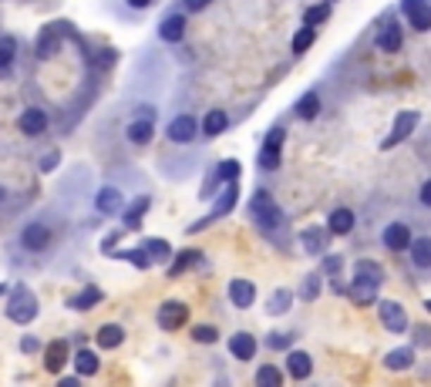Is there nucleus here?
Returning a JSON list of instances; mask_svg holds the SVG:
<instances>
[{"mask_svg": "<svg viewBox=\"0 0 431 387\" xmlns=\"http://www.w3.org/2000/svg\"><path fill=\"white\" fill-rule=\"evenodd\" d=\"M249 212H253V219H256V226H260L263 232H273L283 222V212H280V205L273 202V196L270 192H253V199H249Z\"/></svg>", "mask_w": 431, "mask_h": 387, "instance_id": "nucleus-1", "label": "nucleus"}, {"mask_svg": "<svg viewBox=\"0 0 431 387\" xmlns=\"http://www.w3.org/2000/svg\"><path fill=\"white\" fill-rule=\"evenodd\" d=\"M7 317H11L14 324H31L34 317H37V296H34L27 286L17 283L11 300H7Z\"/></svg>", "mask_w": 431, "mask_h": 387, "instance_id": "nucleus-2", "label": "nucleus"}, {"mask_svg": "<svg viewBox=\"0 0 431 387\" xmlns=\"http://www.w3.org/2000/svg\"><path fill=\"white\" fill-rule=\"evenodd\" d=\"M155 320H158V326H162V330H179V326H185V320H189V307H185V303H179V300H169V303H162V307H158V317H155Z\"/></svg>", "mask_w": 431, "mask_h": 387, "instance_id": "nucleus-3", "label": "nucleus"}, {"mask_svg": "<svg viewBox=\"0 0 431 387\" xmlns=\"http://www.w3.org/2000/svg\"><path fill=\"white\" fill-rule=\"evenodd\" d=\"M377 310H381V324L391 330V334H404L408 330V313H404V307L401 303H394V300H381L377 303Z\"/></svg>", "mask_w": 431, "mask_h": 387, "instance_id": "nucleus-4", "label": "nucleus"}, {"mask_svg": "<svg viewBox=\"0 0 431 387\" xmlns=\"http://www.w3.org/2000/svg\"><path fill=\"white\" fill-rule=\"evenodd\" d=\"M401 11L411 20L415 31H431V4L428 0H401Z\"/></svg>", "mask_w": 431, "mask_h": 387, "instance_id": "nucleus-5", "label": "nucleus"}, {"mask_svg": "<svg viewBox=\"0 0 431 387\" xmlns=\"http://www.w3.org/2000/svg\"><path fill=\"white\" fill-rule=\"evenodd\" d=\"M20 246L27 249V253H41V249H47L51 246V229H47L44 222L24 226V232H20Z\"/></svg>", "mask_w": 431, "mask_h": 387, "instance_id": "nucleus-6", "label": "nucleus"}, {"mask_svg": "<svg viewBox=\"0 0 431 387\" xmlns=\"http://www.w3.org/2000/svg\"><path fill=\"white\" fill-rule=\"evenodd\" d=\"M418 118H421L418 111H401L398 118H394V132H391V135L385 139V148H394V145H401V141L408 139V135L415 132Z\"/></svg>", "mask_w": 431, "mask_h": 387, "instance_id": "nucleus-7", "label": "nucleus"}, {"mask_svg": "<svg viewBox=\"0 0 431 387\" xmlns=\"http://www.w3.org/2000/svg\"><path fill=\"white\" fill-rule=\"evenodd\" d=\"M196 132H199V122L192 118V115H179V118H172L169 125V139L175 145H185V141L196 139Z\"/></svg>", "mask_w": 431, "mask_h": 387, "instance_id": "nucleus-8", "label": "nucleus"}, {"mask_svg": "<svg viewBox=\"0 0 431 387\" xmlns=\"http://www.w3.org/2000/svg\"><path fill=\"white\" fill-rule=\"evenodd\" d=\"M381 239H385V246L391 253H404V249L411 246V229L404 226V222H391L385 232H381Z\"/></svg>", "mask_w": 431, "mask_h": 387, "instance_id": "nucleus-9", "label": "nucleus"}, {"mask_svg": "<svg viewBox=\"0 0 431 387\" xmlns=\"http://www.w3.org/2000/svg\"><path fill=\"white\" fill-rule=\"evenodd\" d=\"M68 367V341H51L44 347V371L61 374Z\"/></svg>", "mask_w": 431, "mask_h": 387, "instance_id": "nucleus-10", "label": "nucleus"}, {"mask_svg": "<svg viewBox=\"0 0 431 387\" xmlns=\"http://www.w3.org/2000/svg\"><path fill=\"white\" fill-rule=\"evenodd\" d=\"M377 47L381 51H398L401 47V27H398V20L391 14H385V20H381V31H377Z\"/></svg>", "mask_w": 431, "mask_h": 387, "instance_id": "nucleus-11", "label": "nucleus"}, {"mask_svg": "<svg viewBox=\"0 0 431 387\" xmlns=\"http://www.w3.org/2000/svg\"><path fill=\"white\" fill-rule=\"evenodd\" d=\"M280 141H283V128H273L266 141H263V152H260V165L263 169H277L280 165Z\"/></svg>", "mask_w": 431, "mask_h": 387, "instance_id": "nucleus-12", "label": "nucleus"}, {"mask_svg": "<svg viewBox=\"0 0 431 387\" xmlns=\"http://www.w3.org/2000/svg\"><path fill=\"white\" fill-rule=\"evenodd\" d=\"M17 125H20V132H24V135H44L47 132V115L41 108H27V111H20Z\"/></svg>", "mask_w": 431, "mask_h": 387, "instance_id": "nucleus-13", "label": "nucleus"}, {"mask_svg": "<svg viewBox=\"0 0 431 387\" xmlns=\"http://www.w3.org/2000/svg\"><path fill=\"white\" fill-rule=\"evenodd\" d=\"M158 37L165 41V44H179L185 37V17L182 14H169L162 24H158Z\"/></svg>", "mask_w": 431, "mask_h": 387, "instance_id": "nucleus-14", "label": "nucleus"}, {"mask_svg": "<svg viewBox=\"0 0 431 387\" xmlns=\"http://www.w3.org/2000/svg\"><path fill=\"white\" fill-rule=\"evenodd\" d=\"M230 354L236 357V360H253V354H256V337L246 334V330L232 334L230 337Z\"/></svg>", "mask_w": 431, "mask_h": 387, "instance_id": "nucleus-15", "label": "nucleus"}, {"mask_svg": "<svg viewBox=\"0 0 431 387\" xmlns=\"http://www.w3.org/2000/svg\"><path fill=\"white\" fill-rule=\"evenodd\" d=\"M230 300H232V307H239V310L253 307V300H256V286H253L249 279H232L230 283Z\"/></svg>", "mask_w": 431, "mask_h": 387, "instance_id": "nucleus-16", "label": "nucleus"}, {"mask_svg": "<svg viewBox=\"0 0 431 387\" xmlns=\"http://www.w3.org/2000/svg\"><path fill=\"white\" fill-rule=\"evenodd\" d=\"M287 371H290L293 381H307L310 374H313V360H310V354H304V350H290V354H287Z\"/></svg>", "mask_w": 431, "mask_h": 387, "instance_id": "nucleus-17", "label": "nucleus"}, {"mask_svg": "<svg viewBox=\"0 0 431 387\" xmlns=\"http://www.w3.org/2000/svg\"><path fill=\"white\" fill-rule=\"evenodd\" d=\"M377 283H370V279L364 277H354V283H351V300H354L357 307H368V303H374L377 300Z\"/></svg>", "mask_w": 431, "mask_h": 387, "instance_id": "nucleus-18", "label": "nucleus"}, {"mask_svg": "<svg viewBox=\"0 0 431 387\" xmlns=\"http://www.w3.org/2000/svg\"><path fill=\"white\" fill-rule=\"evenodd\" d=\"M94 205H98L101 216H115V212H122V192H118L115 186H105L101 192H98Z\"/></svg>", "mask_w": 431, "mask_h": 387, "instance_id": "nucleus-19", "label": "nucleus"}, {"mask_svg": "<svg viewBox=\"0 0 431 387\" xmlns=\"http://www.w3.org/2000/svg\"><path fill=\"white\" fill-rule=\"evenodd\" d=\"M98 367H101V360H98V354H94V350L81 347V350L75 354V371H77V377H94V374H98Z\"/></svg>", "mask_w": 431, "mask_h": 387, "instance_id": "nucleus-20", "label": "nucleus"}, {"mask_svg": "<svg viewBox=\"0 0 431 387\" xmlns=\"http://www.w3.org/2000/svg\"><path fill=\"white\" fill-rule=\"evenodd\" d=\"M327 229L334 232V236H347V232L354 229V212H351V209H344V205L334 209L330 219H327Z\"/></svg>", "mask_w": 431, "mask_h": 387, "instance_id": "nucleus-21", "label": "nucleus"}, {"mask_svg": "<svg viewBox=\"0 0 431 387\" xmlns=\"http://www.w3.org/2000/svg\"><path fill=\"white\" fill-rule=\"evenodd\" d=\"M411 263L418 269H431V236H421V239H411Z\"/></svg>", "mask_w": 431, "mask_h": 387, "instance_id": "nucleus-22", "label": "nucleus"}, {"mask_svg": "<svg viewBox=\"0 0 431 387\" xmlns=\"http://www.w3.org/2000/svg\"><path fill=\"white\" fill-rule=\"evenodd\" d=\"M411 364H415V350H411V347H398V350H391V354L385 357L387 371H408Z\"/></svg>", "mask_w": 431, "mask_h": 387, "instance_id": "nucleus-23", "label": "nucleus"}, {"mask_svg": "<svg viewBox=\"0 0 431 387\" xmlns=\"http://www.w3.org/2000/svg\"><path fill=\"white\" fill-rule=\"evenodd\" d=\"M94 341H98V347H105V350H115V347L125 341V330L118 324H105L101 330H98Z\"/></svg>", "mask_w": 431, "mask_h": 387, "instance_id": "nucleus-24", "label": "nucleus"}, {"mask_svg": "<svg viewBox=\"0 0 431 387\" xmlns=\"http://www.w3.org/2000/svg\"><path fill=\"white\" fill-rule=\"evenodd\" d=\"M14 61H17V41L14 37H0V77L11 75Z\"/></svg>", "mask_w": 431, "mask_h": 387, "instance_id": "nucleus-25", "label": "nucleus"}, {"mask_svg": "<svg viewBox=\"0 0 431 387\" xmlns=\"http://www.w3.org/2000/svg\"><path fill=\"white\" fill-rule=\"evenodd\" d=\"M101 296H105V293H101L98 286H85L77 296H71V300H68V307H71V310H92L94 303H101Z\"/></svg>", "mask_w": 431, "mask_h": 387, "instance_id": "nucleus-26", "label": "nucleus"}, {"mask_svg": "<svg viewBox=\"0 0 431 387\" xmlns=\"http://www.w3.org/2000/svg\"><path fill=\"white\" fill-rule=\"evenodd\" d=\"M152 122L149 118H135V122L128 125V141H135V145H149L152 141Z\"/></svg>", "mask_w": 431, "mask_h": 387, "instance_id": "nucleus-27", "label": "nucleus"}, {"mask_svg": "<svg viewBox=\"0 0 431 387\" xmlns=\"http://www.w3.org/2000/svg\"><path fill=\"white\" fill-rule=\"evenodd\" d=\"M317 111H320V98H317V91H307L300 101H296V118H304V122H313Z\"/></svg>", "mask_w": 431, "mask_h": 387, "instance_id": "nucleus-28", "label": "nucleus"}, {"mask_svg": "<svg viewBox=\"0 0 431 387\" xmlns=\"http://www.w3.org/2000/svg\"><path fill=\"white\" fill-rule=\"evenodd\" d=\"M354 277H364V279H370V283H385V269L374 263V260H357V266H354Z\"/></svg>", "mask_w": 431, "mask_h": 387, "instance_id": "nucleus-29", "label": "nucleus"}, {"mask_svg": "<svg viewBox=\"0 0 431 387\" xmlns=\"http://www.w3.org/2000/svg\"><path fill=\"white\" fill-rule=\"evenodd\" d=\"M256 387H283V374L273 364H263L256 371Z\"/></svg>", "mask_w": 431, "mask_h": 387, "instance_id": "nucleus-30", "label": "nucleus"}, {"mask_svg": "<svg viewBox=\"0 0 431 387\" xmlns=\"http://www.w3.org/2000/svg\"><path fill=\"white\" fill-rule=\"evenodd\" d=\"M202 260V253H196V249H185V253H179L175 256V263L169 266V277H179V273H185L189 266H196Z\"/></svg>", "mask_w": 431, "mask_h": 387, "instance_id": "nucleus-31", "label": "nucleus"}, {"mask_svg": "<svg viewBox=\"0 0 431 387\" xmlns=\"http://www.w3.org/2000/svg\"><path fill=\"white\" fill-rule=\"evenodd\" d=\"M304 249H307L310 256H320L323 253V229H317V226H310V229H304Z\"/></svg>", "mask_w": 431, "mask_h": 387, "instance_id": "nucleus-32", "label": "nucleus"}, {"mask_svg": "<svg viewBox=\"0 0 431 387\" xmlns=\"http://www.w3.org/2000/svg\"><path fill=\"white\" fill-rule=\"evenodd\" d=\"M145 256H149V260H158V263H165V260H169L172 256V249H169V243H165V239H149V243H145Z\"/></svg>", "mask_w": 431, "mask_h": 387, "instance_id": "nucleus-33", "label": "nucleus"}, {"mask_svg": "<svg viewBox=\"0 0 431 387\" xmlns=\"http://www.w3.org/2000/svg\"><path fill=\"white\" fill-rule=\"evenodd\" d=\"M293 303V293L290 290H277V293L270 296V303H266V313H273V317H280V313H287Z\"/></svg>", "mask_w": 431, "mask_h": 387, "instance_id": "nucleus-34", "label": "nucleus"}, {"mask_svg": "<svg viewBox=\"0 0 431 387\" xmlns=\"http://www.w3.org/2000/svg\"><path fill=\"white\" fill-rule=\"evenodd\" d=\"M236 196H239V192H236V182H230V186H226V192L216 199V212H213V216H226L232 205H236Z\"/></svg>", "mask_w": 431, "mask_h": 387, "instance_id": "nucleus-35", "label": "nucleus"}, {"mask_svg": "<svg viewBox=\"0 0 431 387\" xmlns=\"http://www.w3.org/2000/svg\"><path fill=\"white\" fill-rule=\"evenodd\" d=\"M202 132H206V135H219V132H226V111H209V115H206V122H202Z\"/></svg>", "mask_w": 431, "mask_h": 387, "instance_id": "nucleus-36", "label": "nucleus"}, {"mask_svg": "<svg viewBox=\"0 0 431 387\" xmlns=\"http://www.w3.org/2000/svg\"><path fill=\"white\" fill-rule=\"evenodd\" d=\"M327 17H330V7H327V4H317V7H307V14H304V20H307V27L313 31V27H320V24H327Z\"/></svg>", "mask_w": 431, "mask_h": 387, "instance_id": "nucleus-37", "label": "nucleus"}, {"mask_svg": "<svg viewBox=\"0 0 431 387\" xmlns=\"http://www.w3.org/2000/svg\"><path fill=\"white\" fill-rule=\"evenodd\" d=\"M115 260H128V263H135L139 269H149L152 260L145 256V249H122V253H115Z\"/></svg>", "mask_w": 431, "mask_h": 387, "instance_id": "nucleus-38", "label": "nucleus"}, {"mask_svg": "<svg viewBox=\"0 0 431 387\" xmlns=\"http://www.w3.org/2000/svg\"><path fill=\"white\" fill-rule=\"evenodd\" d=\"M192 341L196 343H216L219 341V330L209 324H199V326H192Z\"/></svg>", "mask_w": 431, "mask_h": 387, "instance_id": "nucleus-39", "label": "nucleus"}, {"mask_svg": "<svg viewBox=\"0 0 431 387\" xmlns=\"http://www.w3.org/2000/svg\"><path fill=\"white\" fill-rule=\"evenodd\" d=\"M145 209H149V199H145V196L132 202V209L125 212V226H139V219L145 216Z\"/></svg>", "mask_w": 431, "mask_h": 387, "instance_id": "nucleus-40", "label": "nucleus"}, {"mask_svg": "<svg viewBox=\"0 0 431 387\" xmlns=\"http://www.w3.org/2000/svg\"><path fill=\"white\" fill-rule=\"evenodd\" d=\"M239 162H223V165H219V169H216V179H223V182H226V186H230V182H236V179H239Z\"/></svg>", "mask_w": 431, "mask_h": 387, "instance_id": "nucleus-41", "label": "nucleus"}, {"mask_svg": "<svg viewBox=\"0 0 431 387\" xmlns=\"http://www.w3.org/2000/svg\"><path fill=\"white\" fill-rule=\"evenodd\" d=\"M317 293H320V273H310V277L304 279L300 296H304V300H317Z\"/></svg>", "mask_w": 431, "mask_h": 387, "instance_id": "nucleus-42", "label": "nucleus"}, {"mask_svg": "<svg viewBox=\"0 0 431 387\" xmlns=\"http://www.w3.org/2000/svg\"><path fill=\"white\" fill-rule=\"evenodd\" d=\"M313 37H317V34L310 31V27H304V31H296V37H293V51H296V54H304V51H310V44H313Z\"/></svg>", "mask_w": 431, "mask_h": 387, "instance_id": "nucleus-43", "label": "nucleus"}, {"mask_svg": "<svg viewBox=\"0 0 431 387\" xmlns=\"http://www.w3.org/2000/svg\"><path fill=\"white\" fill-rule=\"evenodd\" d=\"M58 51V41H54V31H47L41 41H37V58H51Z\"/></svg>", "mask_w": 431, "mask_h": 387, "instance_id": "nucleus-44", "label": "nucleus"}, {"mask_svg": "<svg viewBox=\"0 0 431 387\" xmlns=\"http://www.w3.org/2000/svg\"><path fill=\"white\" fill-rule=\"evenodd\" d=\"M415 347H431V326L428 324L415 326Z\"/></svg>", "mask_w": 431, "mask_h": 387, "instance_id": "nucleus-45", "label": "nucleus"}, {"mask_svg": "<svg viewBox=\"0 0 431 387\" xmlns=\"http://www.w3.org/2000/svg\"><path fill=\"white\" fill-rule=\"evenodd\" d=\"M290 334H270V337H266V343H270V347H273V350H287V347H290Z\"/></svg>", "mask_w": 431, "mask_h": 387, "instance_id": "nucleus-46", "label": "nucleus"}, {"mask_svg": "<svg viewBox=\"0 0 431 387\" xmlns=\"http://www.w3.org/2000/svg\"><path fill=\"white\" fill-rule=\"evenodd\" d=\"M20 350H24V354H37V350H41V343H37V337H31V334H27V337L20 341Z\"/></svg>", "mask_w": 431, "mask_h": 387, "instance_id": "nucleus-47", "label": "nucleus"}, {"mask_svg": "<svg viewBox=\"0 0 431 387\" xmlns=\"http://www.w3.org/2000/svg\"><path fill=\"white\" fill-rule=\"evenodd\" d=\"M209 4H213V0H185V11H189V14H196V11H206Z\"/></svg>", "mask_w": 431, "mask_h": 387, "instance_id": "nucleus-48", "label": "nucleus"}, {"mask_svg": "<svg viewBox=\"0 0 431 387\" xmlns=\"http://www.w3.org/2000/svg\"><path fill=\"white\" fill-rule=\"evenodd\" d=\"M54 165H58V152H51V155L44 158V162H41V172H51Z\"/></svg>", "mask_w": 431, "mask_h": 387, "instance_id": "nucleus-49", "label": "nucleus"}, {"mask_svg": "<svg viewBox=\"0 0 431 387\" xmlns=\"http://www.w3.org/2000/svg\"><path fill=\"white\" fill-rule=\"evenodd\" d=\"M421 205H428V209H431V179L421 186Z\"/></svg>", "mask_w": 431, "mask_h": 387, "instance_id": "nucleus-50", "label": "nucleus"}, {"mask_svg": "<svg viewBox=\"0 0 431 387\" xmlns=\"http://www.w3.org/2000/svg\"><path fill=\"white\" fill-rule=\"evenodd\" d=\"M118 236H122V232H111V236H108L105 243H101V249H105V253H108V249H111V246H115V243H118Z\"/></svg>", "mask_w": 431, "mask_h": 387, "instance_id": "nucleus-51", "label": "nucleus"}, {"mask_svg": "<svg viewBox=\"0 0 431 387\" xmlns=\"http://www.w3.org/2000/svg\"><path fill=\"white\" fill-rule=\"evenodd\" d=\"M58 387H81V381H77V377H61Z\"/></svg>", "mask_w": 431, "mask_h": 387, "instance_id": "nucleus-52", "label": "nucleus"}, {"mask_svg": "<svg viewBox=\"0 0 431 387\" xmlns=\"http://www.w3.org/2000/svg\"><path fill=\"white\" fill-rule=\"evenodd\" d=\"M340 269V256H330V260H327V273H337Z\"/></svg>", "mask_w": 431, "mask_h": 387, "instance_id": "nucleus-53", "label": "nucleus"}, {"mask_svg": "<svg viewBox=\"0 0 431 387\" xmlns=\"http://www.w3.org/2000/svg\"><path fill=\"white\" fill-rule=\"evenodd\" d=\"M152 0H128V7H135V11H142V7H149Z\"/></svg>", "mask_w": 431, "mask_h": 387, "instance_id": "nucleus-54", "label": "nucleus"}, {"mask_svg": "<svg viewBox=\"0 0 431 387\" xmlns=\"http://www.w3.org/2000/svg\"><path fill=\"white\" fill-rule=\"evenodd\" d=\"M4 293H7V283H0V296H4Z\"/></svg>", "mask_w": 431, "mask_h": 387, "instance_id": "nucleus-55", "label": "nucleus"}, {"mask_svg": "<svg viewBox=\"0 0 431 387\" xmlns=\"http://www.w3.org/2000/svg\"><path fill=\"white\" fill-rule=\"evenodd\" d=\"M4 199H7V192H4V189H0V202H4Z\"/></svg>", "mask_w": 431, "mask_h": 387, "instance_id": "nucleus-56", "label": "nucleus"}, {"mask_svg": "<svg viewBox=\"0 0 431 387\" xmlns=\"http://www.w3.org/2000/svg\"><path fill=\"white\" fill-rule=\"evenodd\" d=\"M425 310H428V313H431V300H428V303H425Z\"/></svg>", "mask_w": 431, "mask_h": 387, "instance_id": "nucleus-57", "label": "nucleus"}]
</instances>
